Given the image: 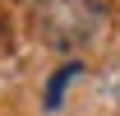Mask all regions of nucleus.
<instances>
[{"instance_id":"obj_1","label":"nucleus","mask_w":120,"mask_h":116,"mask_svg":"<svg viewBox=\"0 0 120 116\" xmlns=\"http://www.w3.org/2000/svg\"><path fill=\"white\" fill-rule=\"evenodd\" d=\"M79 74H83V65H79V60H65V65L46 79V93H42V107H46V112H60V98H65V88L74 84Z\"/></svg>"}]
</instances>
